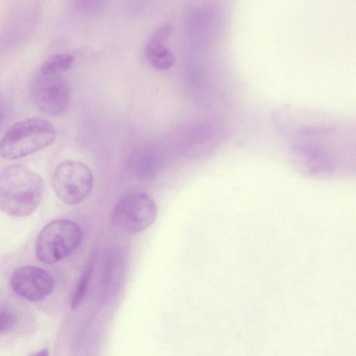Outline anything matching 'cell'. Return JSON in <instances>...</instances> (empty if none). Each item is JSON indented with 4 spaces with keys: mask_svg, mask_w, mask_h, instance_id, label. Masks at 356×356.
Masks as SVG:
<instances>
[{
    "mask_svg": "<svg viewBox=\"0 0 356 356\" xmlns=\"http://www.w3.org/2000/svg\"><path fill=\"white\" fill-rule=\"evenodd\" d=\"M32 356H49V352L47 348H44V349L35 353Z\"/></svg>",
    "mask_w": 356,
    "mask_h": 356,
    "instance_id": "5bb4252c",
    "label": "cell"
},
{
    "mask_svg": "<svg viewBox=\"0 0 356 356\" xmlns=\"http://www.w3.org/2000/svg\"><path fill=\"white\" fill-rule=\"evenodd\" d=\"M82 232L78 224L66 219H58L42 228L35 243L38 259L44 264H54L74 252L82 241Z\"/></svg>",
    "mask_w": 356,
    "mask_h": 356,
    "instance_id": "277c9868",
    "label": "cell"
},
{
    "mask_svg": "<svg viewBox=\"0 0 356 356\" xmlns=\"http://www.w3.org/2000/svg\"><path fill=\"white\" fill-rule=\"evenodd\" d=\"M57 136L55 126L42 118H28L13 124L0 140V156L14 160L35 153L52 144Z\"/></svg>",
    "mask_w": 356,
    "mask_h": 356,
    "instance_id": "3957f363",
    "label": "cell"
},
{
    "mask_svg": "<svg viewBox=\"0 0 356 356\" xmlns=\"http://www.w3.org/2000/svg\"><path fill=\"white\" fill-rule=\"evenodd\" d=\"M6 104L2 95L0 94V127L6 115Z\"/></svg>",
    "mask_w": 356,
    "mask_h": 356,
    "instance_id": "4fadbf2b",
    "label": "cell"
},
{
    "mask_svg": "<svg viewBox=\"0 0 356 356\" xmlns=\"http://www.w3.org/2000/svg\"><path fill=\"white\" fill-rule=\"evenodd\" d=\"M170 34V27L161 26L152 33L145 45V58L150 65L158 70L170 68L175 61L173 54L166 46Z\"/></svg>",
    "mask_w": 356,
    "mask_h": 356,
    "instance_id": "9c48e42d",
    "label": "cell"
},
{
    "mask_svg": "<svg viewBox=\"0 0 356 356\" xmlns=\"http://www.w3.org/2000/svg\"><path fill=\"white\" fill-rule=\"evenodd\" d=\"M92 272V264H90L84 270L79 280L78 284L72 298L71 307L72 309L76 308L83 298L88 288Z\"/></svg>",
    "mask_w": 356,
    "mask_h": 356,
    "instance_id": "8fae6325",
    "label": "cell"
},
{
    "mask_svg": "<svg viewBox=\"0 0 356 356\" xmlns=\"http://www.w3.org/2000/svg\"><path fill=\"white\" fill-rule=\"evenodd\" d=\"M42 178L28 167L15 164L0 172V210L15 217L33 213L44 195Z\"/></svg>",
    "mask_w": 356,
    "mask_h": 356,
    "instance_id": "7a4b0ae2",
    "label": "cell"
},
{
    "mask_svg": "<svg viewBox=\"0 0 356 356\" xmlns=\"http://www.w3.org/2000/svg\"><path fill=\"white\" fill-rule=\"evenodd\" d=\"M10 284L19 296L35 302L44 299L51 293L54 280L51 275L42 268L24 266L15 270Z\"/></svg>",
    "mask_w": 356,
    "mask_h": 356,
    "instance_id": "ba28073f",
    "label": "cell"
},
{
    "mask_svg": "<svg viewBox=\"0 0 356 356\" xmlns=\"http://www.w3.org/2000/svg\"><path fill=\"white\" fill-rule=\"evenodd\" d=\"M31 96L35 106L42 113L60 116L69 106L70 90L60 74L38 71L31 82Z\"/></svg>",
    "mask_w": 356,
    "mask_h": 356,
    "instance_id": "52a82bcc",
    "label": "cell"
},
{
    "mask_svg": "<svg viewBox=\"0 0 356 356\" xmlns=\"http://www.w3.org/2000/svg\"><path fill=\"white\" fill-rule=\"evenodd\" d=\"M276 119L289 141L295 164L304 173L321 178L349 173L354 165L350 135L337 122L289 107L280 111Z\"/></svg>",
    "mask_w": 356,
    "mask_h": 356,
    "instance_id": "6da1fadb",
    "label": "cell"
},
{
    "mask_svg": "<svg viewBox=\"0 0 356 356\" xmlns=\"http://www.w3.org/2000/svg\"><path fill=\"white\" fill-rule=\"evenodd\" d=\"M74 57L70 54L61 53L49 56L42 64L39 71L44 73L60 74L73 65Z\"/></svg>",
    "mask_w": 356,
    "mask_h": 356,
    "instance_id": "30bf717a",
    "label": "cell"
},
{
    "mask_svg": "<svg viewBox=\"0 0 356 356\" xmlns=\"http://www.w3.org/2000/svg\"><path fill=\"white\" fill-rule=\"evenodd\" d=\"M157 216L154 198L142 191L129 192L118 200L111 213L113 226L127 234H137L150 227Z\"/></svg>",
    "mask_w": 356,
    "mask_h": 356,
    "instance_id": "5b68a950",
    "label": "cell"
},
{
    "mask_svg": "<svg viewBox=\"0 0 356 356\" xmlns=\"http://www.w3.org/2000/svg\"><path fill=\"white\" fill-rule=\"evenodd\" d=\"M51 185L63 203L74 205L81 202L90 195L93 186V175L84 163L65 160L55 168Z\"/></svg>",
    "mask_w": 356,
    "mask_h": 356,
    "instance_id": "8992f818",
    "label": "cell"
},
{
    "mask_svg": "<svg viewBox=\"0 0 356 356\" xmlns=\"http://www.w3.org/2000/svg\"><path fill=\"white\" fill-rule=\"evenodd\" d=\"M15 316L9 309L0 307V334L10 331L15 324Z\"/></svg>",
    "mask_w": 356,
    "mask_h": 356,
    "instance_id": "7c38bea8",
    "label": "cell"
}]
</instances>
